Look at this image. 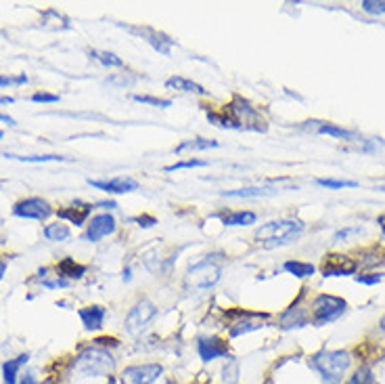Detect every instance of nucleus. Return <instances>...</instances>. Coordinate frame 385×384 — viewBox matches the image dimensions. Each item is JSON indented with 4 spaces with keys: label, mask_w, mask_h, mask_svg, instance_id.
Returning a JSON list of instances; mask_svg holds the SVG:
<instances>
[{
    "label": "nucleus",
    "mask_w": 385,
    "mask_h": 384,
    "mask_svg": "<svg viewBox=\"0 0 385 384\" xmlns=\"http://www.w3.org/2000/svg\"><path fill=\"white\" fill-rule=\"evenodd\" d=\"M277 191L275 189H268V187H243V189H229V191H222L224 198H264V196H275Z\"/></svg>",
    "instance_id": "5701e85b"
},
{
    "label": "nucleus",
    "mask_w": 385,
    "mask_h": 384,
    "mask_svg": "<svg viewBox=\"0 0 385 384\" xmlns=\"http://www.w3.org/2000/svg\"><path fill=\"white\" fill-rule=\"evenodd\" d=\"M347 305L343 298L333 296V294H321L314 298L312 303V324L314 326H325V324H331L339 320L343 313H345Z\"/></svg>",
    "instance_id": "0eeeda50"
},
{
    "label": "nucleus",
    "mask_w": 385,
    "mask_h": 384,
    "mask_svg": "<svg viewBox=\"0 0 385 384\" xmlns=\"http://www.w3.org/2000/svg\"><path fill=\"white\" fill-rule=\"evenodd\" d=\"M304 231V222L295 219H279L270 220L266 225H262L255 231V239L264 246V248H281L287 246L293 239L299 237V233Z\"/></svg>",
    "instance_id": "7ed1b4c3"
},
{
    "label": "nucleus",
    "mask_w": 385,
    "mask_h": 384,
    "mask_svg": "<svg viewBox=\"0 0 385 384\" xmlns=\"http://www.w3.org/2000/svg\"><path fill=\"white\" fill-rule=\"evenodd\" d=\"M356 281H358V283L373 286V283H379V281H381V275H369V277H367V275H358V277H356Z\"/></svg>",
    "instance_id": "79ce46f5"
},
{
    "label": "nucleus",
    "mask_w": 385,
    "mask_h": 384,
    "mask_svg": "<svg viewBox=\"0 0 385 384\" xmlns=\"http://www.w3.org/2000/svg\"><path fill=\"white\" fill-rule=\"evenodd\" d=\"M318 132L321 135H331V137H337V139H352L354 137V132H350L345 128H339L335 124H321Z\"/></svg>",
    "instance_id": "7c9ffc66"
},
{
    "label": "nucleus",
    "mask_w": 385,
    "mask_h": 384,
    "mask_svg": "<svg viewBox=\"0 0 385 384\" xmlns=\"http://www.w3.org/2000/svg\"><path fill=\"white\" fill-rule=\"evenodd\" d=\"M17 384H40V383H38V378H36L34 374H25Z\"/></svg>",
    "instance_id": "37998d69"
},
{
    "label": "nucleus",
    "mask_w": 385,
    "mask_h": 384,
    "mask_svg": "<svg viewBox=\"0 0 385 384\" xmlns=\"http://www.w3.org/2000/svg\"><path fill=\"white\" fill-rule=\"evenodd\" d=\"M54 210L50 208L47 200L42 198H25V200H19L15 206H13V215L19 217V219H30V220H47Z\"/></svg>",
    "instance_id": "9d476101"
},
{
    "label": "nucleus",
    "mask_w": 385,
    "mask_h": 384,
    "mask_svg": "<svg viewBox=\"0 0 385 384\" xmlns=\"http://www.w3.org/2000/svg\"><path fill=\"white\" fill-rule=\"evenodd\" d=\"M310 317L306 315L304 309H297L295 305H291L287 311L281 315V328L283 329H291V328H304L308 326Z\"/></svg>",
    "instance_id": "6ab92c4d"
},
{
    "label": "nucleus",
    "mask_w": 385,
    "mask_h": 384,
    "mask_svg": "<svg viewBox=\"0 0 385 384\" xmlns=\"http://www.w3.org/2000/svg\"><path fill=\"white\" fill-rule=\"evenodd\" d=\"M117 368V359L111 351L91 344L82 349L69 363V370L80 378H111Z\"/></svg>",
    "instance_id": "f257e3e1"
},
{
    "label": "nucleus",
    "mask_w": 385,
    "mask_h": 384,
    "mask_svg": "<svg viewBox=\"0 0 385 384\" xmlns=\"http://www.w3.org/2000/svg\"><path fill=\"white\" fill-rule=\"evenodd\" d=\"M28 82V76L21 74V76H0V86H15V84H25Z\"/></svg>",
    "instance_id": "4c0bfd02"
},
{
    "label": "nucleus",
    "mask_w": 385,
    "mask_h": 384,
    "mask_svg": "<svg viewBox=\"0 0 385 384\" xmlns=\"http://www.w3.org/2000/svg\"><path fill=\"white\" fill-rule=\"evenodd\" d=\"M13 101H15L13 97H2V95H0V106H8V103H13Z\"/></svg>",
    "instance_id": "de8ad7c7"
},
{
    "label": "nucleus",
    "mask_w": 385,
    "mask_h": 384,
    "mask_svg": "<svg viewBox=\"0 0 385 384\" xmlns=\"http://www.w3.org/2000/svg\"><path fill=\"white\" fill-rule=\"evenodd\" d=\"M132 34H139V36H143L144 40L155 49V51H159L161 55L170 57L172 53V47H174V40L170 38V36H166V34H161V32H157V30H153V28H128Z\"/></svg>",
    "instance_id": "f8f14e48"
},
{
    "label": "nucleus",
    "mask_w": 385,
    "mask_h": 384,
    "mask_svg": "<svg viewBox=\"0 0 385 384\" xmlns=\"http://www.w3.org/2000/svg\"><path fill=\"white\" fill-rule=\"evenodd\" d=\"M32 101L34 103H59V95H50V93L40 91V93H34L32 95Z\"/></svg>",
    "instance_id": "58836bf2"
},
{
    "label": "nucleus",
    "mask_w": 385,
    "mask_h": 384,
    "mask_svg": "<svg viewBox=\"0 0 385 384\" xmlns=\"http://www.w3.org/2000/svg\"><path fill=\"white\" fill-rule=\"evenodd\" d=\"M134 101L146 103V106H155V108H170L172 106L170 99H159V97H149V95H134Z\"/></svg>",
    "instance_id": "72a5a7b5"
},
{
    "label": "nucleus",
    "mask_w": 385,
    "mask_h": 384,
    "mask_svg": "<svg viewBox=\"0 0 385 384\" xmlns=\"http://www.w3.org/2000/svg\"><path fill=\"white\" fill-rule=\"evenodd\" d=\"M220 383L222 384H239L241 383V361L237 357H229L224 359L222 368H220Z\"/></svg>",
    "instance_id": "aec40b11"
},
{
    "label": "nucleus",
    "mask_w": 385,
    "mask_h": 384,
    "mask_svg": "<svg viewBox=\"0 0 385 384\" xmlns=\"http://www.w3.org/2000/svg\"><path fill=\"white\" fill-rule=\"evenodd\" d=\"M91 57H95L105 67H124V59L109 51H91Z\"/></svg>",
    "instance_id": "cd10ccee"
},
{
    "label": "nucleus",
    "mask_w": 385,
    "mask_h": 384,
    "mask_svg": "<svg viewBox=\"0 0 385 384\" xmlns=\"http://www.w3.org/2000/svg\"><path fill=\"white\" fill-rule=\"evenodd\" d=\"M308 368L321 378L323 384H343L352 368V355L343 349H323L308 357Z\"/></svg>",
    "instance_id": "f03ea898"
},
{
    "label": "nucleus",
    "mask_w": 385,
    "mask_h": 384,
    "mask_svg": "<svg viewBox=\"0 0 385 384\" xmlns=\"http://www.w3.org/2000/svg\"><path fill=\"white\" fill-rule=\"evenodd\" d=\"M0 122H6L8 126H15V120L11 115H6V113H0Z\"/></svg>",
    "instance_id": "a18cd8bd"
},
{
    "label": "nucleus",
    "mask_w": 385,
    "mask_h": 384,
    "mask_svg": "<svg viewBox=\"0 0 385 384\" xmlns=\"http://www.w3.org/2000/svg\"><path fill=\"white\" fill-rule=\"evenodd\" d=\"M362 233V229L360 227H347V229H341V231H337L335 233V239H347V237H352V235H360Z\"/></svg>",
    "instance_id": "ea45409f"
},
{
    "label": "nucleus",
    "mask_w": 385,
    "mask_h": 384,
    "mask_svg": "<svg viewBox=\"0 0 385 384\" xmlns=\"http://www.w3.org/2000/svg\"><path fill=\"white\" fill-rule=\"evenodd\" d=\"M157 313H159V309L149 298H141L139 303L132 305V309L126 315V322H124L126 332L130 336H141L144 329L153 324V320L157 317Z\"/></svg>",
    "instance_id": "6e6552de"
},
{
    "label": "nucleus",
    "mask_w": 385,
    "mask_h": 384,
    "mask_svg": "<svg viewBox=\"0 0 385 384\" xmlns=\"http://www.w3.org/2000/svg\"><path fill=\"white\" fill-rule=\"evenodd\" d=\"M166 374L163 363L159 361H141V363H130L126 366L120 376V384H155L159 383V378Z\"/></svg>",
    "instance_id": "423d86ee"
},
{
    "label": "nucleus",
    "mask_w": 385,
    "mask_h": 384,
    "mask_svg": "<svg viewBox=\"0 0 385 384\" xmlns=\"http://www.w3.org/2000/svg\"><path fill=\"white\" fill-rule=\"evenodd\" d=\"M6 158L19 160V162H54V160H65L61 156H13V154H6Z\"/></svg>",
    "instance_id": "473e14b6"
},
{
    "label": "nucleus",
    "mask_w": 385,
    "mask_h": 384,
    "mask_svg": "<svg viewBox=\"0 0 385 384\" xmlns=\"http://www.w3.org/2000/svg\"><path fill=\"white\" fill-rule=\"evenodd\" d=\"M6 267H8L6 259H2V256H0V279H2V277H4V273H6Z\"/></svg>",
    "instance_id": "c03bdc74"
},
{
    "label": "nucleus",
    "mask_w": 385,
    "mask_h": 384,
    "mask_svg": "<svg viewBox=\"0 0 385 384\" xmlns=\"http://www.w3.org/2000/svg\"><path fill=\"white\" fill-rule=\"evenodd\" d=\"M2 137H4V132H0V139H2Z\"/></svg>",
    "instance_id": "603ef678"
},
{
    "label": "nucleus",
    "mask_w": 385,
    "mask_h": 384,
    "mask_svg": "<svg viewBox=\"0 0 385 384\" xmlns=\"http://www.w3.org/2000/svg\"><path fill=\"white\" fill-rule=\"evenodd\" d=\"M166 86H168V89L183 91V93L201 95V97H205V95H207V91H205L201 84H197V82H192V80H187V78H183V76H174V78H170V80L166 82Z\"/></svg>",
    "instance_id": "4be33fe9"
},
{
    "label": "nucleus",
    "mask_w": 385,
    "mask_h": 384,
    "mask_svg": "<svg viewBox=\"0 0 385 384\" xmlns=\"http://www.w3.org/2000/svg\"><path fill=\"white\" fill-rule=\"evenodd\" d=\"M343 384H375V374L369 366H360L352 372V376L345 378Z\"/></svg>",
    "instance_id": "a878e982"
},
{
    "label": "nucleus",
    "mask_w": 385,
    "mask_h": 384,
    "mask_svg": "<svg viewBox=\"0 0 385 384\" xmlns=\"http://www.w3.org/2000/svg\"><path fill=\"white\" fill-rule=\"evenodd\" d=\"M195 351L203 363H214L218 359L231 357V344L222 336H199L195 340Z\"/></svg>",
    "instance_id": "1a4fd4ad"
},
{
    "label": "nucleus",
    "mask_w": 385,
    "mask_h": 384,
    "mask_svg": "<svg viewBox=\"0 0 385 384\" xmlns=\"http://www.w3.org/2000/svg\"><path fill=\"white\" fill-rule=\"evenodd\" d=\"M264 328L262 320H239V322H233L229 326V338L235 340V338H241V336H247L251 332H258V329Z\"/></svg>",
    "instance_id": "412c9836"
},
{
    "label": "nucleus",
    "mask_w": 385,
    "mask_h": 384,
    "mask_svg": "<svg viewBox=\"0 0 385 384\" xmlns=\"http://www.w3.org/2000/svg\"><path fill=\"white\" fill-rule=\"evenodd\" d=\"M209 147H218V141H212V139H191V141L180 143L174 152L180 154V152H187V149H209Z\"/></svg>",
    "instance_id": "c85d7f7f"
},
{
    "label": "nucleus",
    "mask_w": 385,
    "mask_h": 384,
    "mask_svg": "<svg viewBox=\"0 0 385 384\" xmlns=\"http://www.w3.org/2000/svg\"><path fill=\"white\" fill-rule=\"evenodd\" d=\"M222 275V263L216 261V256H205L199 263L191 265L185 275V286L187 290L197 292V290H207L214 288L220 281Z\"/></svg>",
    "instance_id": "39448f33"
},
{
    "label": "nucleus",
    "mask_w": 385,
    "mask_h": 384,
    "mask_svg": "<svg viewBox=\"0 0 385 384\" xmlns=\"http://www.w3.org/2000/svg\"><path fill=\"white\" fill-rule=\"evenodd\" d=\"M201 166H207L205 160H185V162H176L172 166H166V172H174V170H183V168H201Z\"/></svg>",
    "instance_id": "e433bc0d"
},
{
    "label": "nucleus",
    "mask_w": 385,
    "mask_h": 384,
    "mask_svg": "<svg viewBox=\"0 0 385 384\" xmlns=\"http://www.w3.org/2000/svg\"><path fill=\"white\" fill-rule=\"evenodd\" d=\"M367 13H373V15H381L385 13V0H362V4H360Z\"/></svg>",
    "instance_id": "c9c22d12"
},
{
    "label": "nucleus",
    "mask_w": 385,
    "mask_h": 384,
    "mask_svg": "<svg viewBox=\"0 0 385 384\" xmlns=\"http://www.w3.org/2000/svg\"><path fill=\"white\" fill-rule=\"evenodd\" d=\"M96 206H103V208H109V210L117 208V204H115V202H98Z\"/></svg>",
    "instance_id": "49530a36"
},
{
    "label": "nucleus",
    "mask_w": 385,
    "mask_h": 384,
    "mask_svg": "<svg viewBox=\"0 0 385 384\" xmlns=\"http://www.w3.org/2000/svg\"><path fill=\"white\" fill-rule=\"evenodd\" d=\"M93 344L96 346H100V349H107V351H111V349H117L122 342H120V338H115V336H98L93 340Z\"/></svg>",
    "instance_id": "f704fd0d"
},
{
    "label": "nucleus",
    "mask_w": 385,
    "mask_h": 384,
    "mask_svg": "<svg viewBox=\"0 0 385 384\" xmlns=\"http://www.w3.org/2000/svg\"><path fill=\"white\" fill-rule=\"evenodd\" d=\"M381 329H385V317H384V320H381Z\"/></svg>",
    "instance_id": "8fccbe9b"
},
{
    "label": "nucleus",
    "mask_w": 385,
    "mask_h": 384,
    "mask_svg": "<svg viewBox=\"0 0 385 384\" xmlns=\"http://www.w3.org/2000/svg\"><path fill=\"white\" fill-rule=\"evenodd\" d=\"M379 191H385V187H379Z\"/></svg>",
    "instance_id": "3c124183"
},
{
    "label": "nucleus",
    "mask_w": 385,
    "mask_h": 384,
    "mask_svg": "<svg viewBox=\"0 0 385 384\" xmlns=\"http://www.w3.org/2000/svg\"><path fill=\"white\" fill-rule=\"evenodd\" d=\"M132 220L139 222V227H153V225H157V219L151 217V215H141V217H137V219Z\"/></svg>",
    "instance_id": "a19ab883"
},
{
    "label": "nucleus",
    "mask_w": 385,
    "mask_h": 384,
    "mask_svg": "<svg viewBox=\"0 0 385 384\" xmlns=\"http://www.w3.org/2000/svg\"><path fill=\"white\" fill-rule=\"evenodd\" d=\"M54 271H57V275H59L61 279L67 281V279H80V277H84L86 267L80 265V263H76L74 259L65 256L63 261H59V263L54 265Z\"/></svg>",
    "instance_id": "a211bd4d"
},
{
    "label": "nucleus",
    "mask_w": 385,
    "mask_h": 384,
    "mask_svg": "<svg viewBox=\"0 0 385 384\" xmlns=\"http://www.w3.org/2000/svg\"><path fill=\"white\" fill-rule=\"evenodd\" d=\"M115 229H117V222H115V219L111 215H107V213L105 215H96L86 225V239L95 244V242H100L103 237L115 233Z\"/></svg>",
    "instance_id": "9b49d317"
},
{
    "label": "nucleus",
    "mask_w": 385,
    "mask_h": 384,
    "mask_svg": "<svg viewBox=\"0 0 385 384\" xmlns=\"http://www.w3.org/2000/svg\"><path fill=\"white\" fill-rule=\"evenodd\" d=\"M318 185H323V187H329V189H343V187H358V183L356 181H337V179H318L316 181Z\"/></svg>",
    "instance_id": "2f4dec72"
},
{
    "label": "nucleus",
    "mask_w": 385,
    "mask_h": 384,
    "mask_svg": "<svg viewBox=\"0 0 385 384\" xmlns=\"http://www.w3.org/2000/svg\"><path fill=\"white\" fill-rule=\"evenodd\" d=\"M69 235H71V231L63 222H50L45 227V237L50 242H65V239H69Z\"/></svg>",
    "instance_id": "393cba45"
},
{
    "label": "nucleus",
    "mask_w": 385,
    "mask_h": 384,
    "mask_svg": "<svg viewBox=\"0 0 385 384\" xmlns=\"http://www.w3.org/2000/svg\"><path fill=\"white\" fill-rule=\"evenodd\" d=\"M323 275L325 277H339V275H352L356 271V263L350 261L343 254H329L323 263Z\"/></svg>",
    "instance_id": "4468645a"
},
{
    "label": "nucleus",
    "mask_w": 385,
    "mask_h": 384,
    "mask_svg": "<svg viewBox=\"0 0 385 384\" xmlns=\"http://www.w3.org/2000/svg\"><path fill=\"white\" fill-rule=\"evenodd\" d=\"M255 213H249V210H239V213H231V215H224L222 222L226 227H249V225H255Z\"/></svg>",
    "instance_id": "b1692460"
},
{
    "label": "nucleus",
    "mask_w": 385,
    "mask_h": 384,
    "mask_svg": "<svg viewBox=\"0 0 385 384\" xmlns=\"http://www.w3.org/2000/svg\"><path fill=\"white\" fill-rule=\"evenodd\" d=\"M30 361V353H21L15 359H6L2 363V384H17L19 383V372L21 368Z\"/></svg>",
    "instance_id": "f3484780"
},
{
    "label": "nucleus",
    "mask_w": 385,
    "mask_h": 384,
    "mask_svg": "<svg viewBox=\"0 0 385 384\" xmlns=\"http://www.w3.org/2000/svg\"><path fill=\"white\" fill-rule=\"evenodd\" d=\"M91 213H93V204L74 202V204H69V206L59 208V210H57V217L63 220H69V222L76 225V227H82V225L86 222V219L91 217Z\"/></svg>",
    "instance_id": "2eb2a0df"
},
{
    "label": "nucleus",
    "mask_w": 385,
    "mask_h": 384,
    "mask_svg": "<svg viewBox=\"0 0 385 384\" xmlns=\"http://www.w3.org/2000/svg\"><path fill=\"white\" fill-rule=\"evenodd\" d=\"M222 111L231 120L233 128H245V130H255V132H264L268 128L260 110L251 101L243 99L239 95H235L233 101L229 106H224Z\"/></svg>",
    "instance_id": "20e7f679"
},
{
    "label": "nucleus",
    "mask_w": 385,
    "mask_h": 384,
    "mask_svg": "<svg viewBox=\"0 0 385 384\" xmlns=\"http://www.w3.org/2000/svg\"><path fill=\"white\" fill-rule=\"evenodd\" d=\"M88 183L100 191H107V193H130V191H137L141 187L139 181H134L132 176H120V179H109V181L88 179Z\"/></svg>",
    "instance_id": "ddd939ff"
},
{
    "label": "nucleus",
    "mask_w": 385,
    "mask_h": 384,
    "mask_svg": "<svg viewBox=\"0 0 385 384\" xmlns=\"http://www.w3.org/2000/svg\"><path fill=\"white\" fill-rule=\"evenodd\" d=\"M224 317L226 320H235V322H239V320H268L270 315L268 313H262V311H245V309H229V311H224Z\"/></svg>",
    "instance_id": "bb28decb"
},
{
    "label": "nucleus",
    "mask_w": 385,
    "mask_h": 384,
    "mask_svg": "<svg viewBox=\"0 0 385 384\" xmlns=\"http://www.w3.org/2000/svg\"><path fill=\"white\" fill-rule=\"evenodd\" d=\"M377 222H379V225H384V227H385V215H384V217H379V219H377Z\"/></svg>",
    "instance_id": "09e8293b"
},
{
    "label": "nucleus",
    "mask_w": 385,
    "mask_h": 384,
    "mask_svg": "<svg viewBox=\"0 0 385 384\" xmlns=\"http://www.w3.org/2000/svg\"><path fill=\"white\" fill-rule=\"evenodd\" d=\"M285 271H289L295 277H310L314 273V265L310 263H299V261H287L285 263Z\"/></svg>",
    "instance_id": "c756f323"
},
{
    "label": "nucleus",
    "mask_w": 385,
    "mask_h": 384,
    "mask_svg": "<svg viewBox=\"0 0 385 384\" xmlns=\"http://www.w3.org/2000/svg\"><path fill=\"white\" fill-rule=\"evenodd\" d=\"M80 320H82V326L88 332H98L105 324V317H107V309L100 307V305H91V307H84L78 311Z\"/></svg>",
    "instance_id": "dca6fc26"
}]
</instances>
